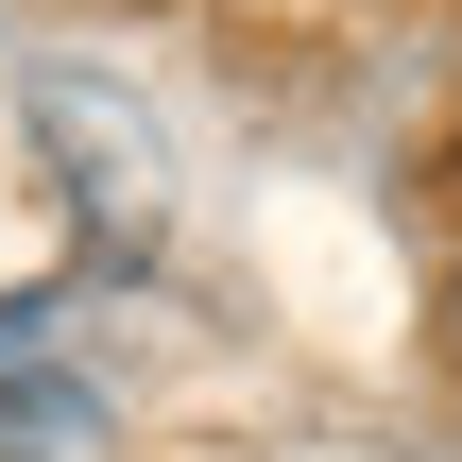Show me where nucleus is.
Segmentation results:
<instances>
[{"label": "nucleus", "instance_id": "obj_1", "mask_svg": "<svg viewBox=\"0 0 462 462\" xmlns=\"http://www.w3.org/2000/svg\"><path fill=\"white\" fill-rule=\"evenodd\" d=\"M17 120H34V154L69 171L86 240H120V257H137V240L171 223V154H154V120H137L103 69H34V86H17Z\"/></svg>", "mask_w": 462, "mask_h": 462}, {"label": "nucleus", "instance_id": "obj_3", "mask_svg": "<svg viewBox=\"0 0 462 462\" xmlns=\"http://www.w3.org/2000/svg\"><path fill=\"white\" fill-rule=\"evenodd\" d=\"M69 326H86L69 291H0V377H51V360H69Z\"/></svg>", "mask_w": 462, "mask_h": 462}, {"label": "nucleus", "instance_id": "obj_2", "mask_svg": "<svg viewBox=\"0 0 462 462\" xmlns=\"http://www.w3.org/2000/svg\"><path fill=\"white\" fill-rule=\"evenodd\" d=\"M0 462H103V394L86 377H0Z\"/></svg>", "mask_w": 462, "mask_h": 462}]
</instances>
